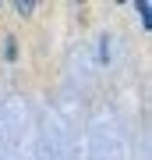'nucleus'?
<instances>
[{
  "label": "nucleus",
  "mask_w": 152,
  "mask_h": 160,
  "mask_svg": "<svg viewBox=\"0 0 152 160\" xmlns=\"http://www.w3.org/2000/svg\"><path fill=\"white\" fill-rule=\"evenodd\" d=\"M7 61H18V43L14 39H7V53H4Z\"/></svg>",
  "instance_id": "2"
},
{
  "label": "nucleus",
  "mask_w": 152,
  "mask_h": 160,
  "mask_svg": "<svg viewBox=\"0 0 152 160\" xmlns=\"http://www.w3.org/2000/svg\"><path fill=\"white\" fill-rule=\"evenodd\" d=\"M14 11H18V14H32L35 4H14Z\"/></svg>",
  "instance_id": "3"
},
{
  "label": "nucleus",
  "mask_w": 152,
  "mask_h": 160,
  "mask_svg": "<svg viewBox=\"0 0 152 160\" xmlns=\"http://www.w3.org/2000/svg\"><path fill=\"white\" fill-rule=\"evenodd\" d=\"M135 11H138V18H141V29H152V4H149V0H138Z\"/></svg>",
  "instance_id": "1"
}]
</instances>
